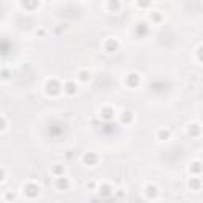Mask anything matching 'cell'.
<instances>
[{"mask_svg": "<svg viewBox=\"0 0 203 203\" xmlns=\"http://www.w3.org/2000/svg\"><path fill=\"white\" fill-rule=\"evenodd\" d=\"M68 186H70L68 178H65V176H59V178H57V181H56V187H57V189L65 190V189H68Z\"/></svg>", "mask_w": 203, "mask_h": 203, "instance_id": "cell-1", "label": "cell"}, {"mask_svg": "<svg viewBox=\"0 0 203 203\" xmlns=\"http://www.w3.org/2000/svg\"><path fill=\"white\" fill-rule=\"evenodd\" d=\"M82 160H84L86 163H89V165H94V163L97 162V155H95L94 152H89V154H84V157H82Z\"/></svg>", "mask_w": 203, "mask_h": 203, "instance_id": "cell-2", "label": "cell"}, {"mask_svg": "<svg viewBox=\"0 0 203 203\" xmlns=\"http://www.w3.org/2000/svg\"><path fill=\"white\" fill-rule=\"evenodd\" d=\"M25 193L30 197H35L36 193H38V186H35V184H29V186L25 187Z\"/></svg>", "mask_w": 203, "mask_h": 203, "instance_id": "cell-3", "label": "cell"}, {"mask_svg": "<svg viewBox=\"0 0 203 203\" xmlns=\"http://www.w3.org/2000/svg\"><path fill=\"white\" fill-rule=\"evenodd\" d=\"M146 195H147V198L155 197V195H157V187H155V186H147L146 187Z\"/></svg>", "mask_w": 203, "mask_h": 203, "instance_id": "cell-4", "label": "cell"}, {"mask_svg": "<svg viewBox=\"0 0 203 203\" xmlns=\"http://www.w3.org/2000/svg\"><path fill=\"white\" fill-rule=\"evenodd\" d=\"M63 90H65V92H67V94H70V95H71V94H75V90H76V86H75V84H73V82H71V81H68V82H67V84H65V86H63Z\"/></svg>", "mask_w": 203, "mask_h": 203, "instance_id": "cell-5", "label": "cell"}, {"mask_svg": "<svg viewBox=\"0 0 203 203\" xmlns=\"http://www.w3.org/2000/svg\"><path fill=\"white\" fill-rule=\"evenodd\" d=\"M116 48H117V43L113 41V40H108V43H106V51L108 52H113V51H116Z\"/></svg>", "mask_w": 203, "mask_h": 203, "instance_id": "cell-6", "label": "cell"}, {"mask_svg": "<svg viewBox=\"0 0 203 203\" xmlns=\"http://www.w3.org/2000/svg\"><path fill=\"white\" fill-rule=\"evenodd\" d=\"M170 136V130H160L159 132V140H168Z\"/></svg>", "mask_w": 203, "mask_h": 203, "instance_id": "cell-7", "label": "cell"}, {"mask_svg": "<svg viewBox=\"0 0 203 203\" xmlns=\"http://www.w3.org/2000/svg\"><path fill=\"white\" fill-rule=\"evenodd\" d=\"M138 79V75H135V73H132V75L127 76V81L130 82V86H135V81Z\"/></svg>", "mask_w": 203, "mask_h": 203, "instance_id": "cell-8", "label": "cell"}, {"mask_svg": "<svg viewBox=\"0 0 203 203\" xmlns=\"http://www.w3.org/2000/svg\"><path fill=\"white\" fill-rule=\"evenodd\" d=\"M130 119H132V113H130V111H124V113H122V121H124V122H128Z\"/></svg>", "mask_w": 203, "mask_h": 203, "instance_id": "cell-9", "label": "cell"}, {"mask_svg": "<svg viewBox=\"0 0 203 203\" xmlns=\"http://www.w3.org/2000/svg\"><path fill=\"white\" fill-rule=\"evenodd\" d=\"M52 171L57 174V176H63V168L62 167H59V165H56V167L52 168Z\"/></svg>", "mask_w": 203, "mask_h": 203, "instance_id": "cell-10", "label": "cell"}, {"mask_svg": "<svg viewBox=\"0 0 203 203\" xmlns=\"http://www.w3.org/2000/svg\"><path fill=\"white\" fill-rule=\"evenodd\" d=\"M111 113H113V111H111V108H106L102 116H103V117L106 119V121H109V119H111Z\"/></svg>", "mask_w": 203, "mask_h": 203, "instance_id": "cell-11", "label": "cell"}, {"mask_svg": "<svg viewBox=\"0 0 203 203\" xmlns=\"http://www.w3.org/2000/svg\"><path fill=\"white\" fill-rule=\"evenodd\" d=\"M193 167H192V170L195 171V173H200V162H195V163H192Z\"/></svg>", "mask_w": 203, "mask_h": 203, "instance_id": "cell-12", "label": "cell"}, {"mask_svg": "<svg viewBox=\"0 0 203 203\" xmlns=\"http://www.w3.org/2000/svg\"><path fill=\"white\" fill-rule=\"evenodd\" d=\"M79 79L87 81V71H81V73H79Z\"/></svg>", "mask_w": 203, "mask_h": 203, "instance_id": "cell-13", "label": "cell"}, {"mask_svg": "<svg viewBox=\"0 0 203 203\" xmlns=\"http://www.w3.org/2000/svg\"><path fill=\"white\" fill-rule=\"evenodd\" d=\"M3 128H5V119L0 117V130H3Z\"/></svg>", "mask_w": 203, "mask_h": 203, "instance_id": "cell-14", "label": "cell"}, {"mask_svg": "<svg viewBox=\"0 0 203 203\" xmlns=\"http://www.w3.org/2000/svg\"><path fill=\"white\" fill-rule=\"evenodd\" d=\"M6 198H8V200H11V198H14V193H11V192H8V193H6Z\"/></svg>", "mask_w": 203, "mask_h": 203, "instance_id": "cell-15", "label": "cell"}, {"mask_svg": "<svg viewBox=\"0 0 203 203\" xmlns=\"http://www.w3.org/2000/svg\"><path fill=\"white\" fill-rule=\"evenodd\" d=\"M3 178H5V171H3L2 168H0V181H2Z\"/></svg>", "mask_w": 203, "mask_h": 203, "instance_id": "cell-16", "label": "cell"}, {"mask_svg": "<svg viewBox=\"0 0 203 203\" xmlns=\"http://www.w3.org/2000/svg\"><path fill=\"white\" fill-rule=\"evenodd\" d=\"M0 203H2V198H0Z\"/></svg>", "mask_w": 203, "mask_h": 203, "instance_id": "cell-17", "label": "cell"}]
</instances>
